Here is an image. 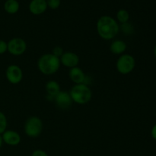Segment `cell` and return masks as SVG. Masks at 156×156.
<instances>
[{
    "label": "cell",
    "mask_w": 156,
    "mask_h": 156,
    "mask_svg": "<svg viewBox=\"0 0 156 156\" xmlns=\"http://www.w3.org/2000/svg\"><path fill=\"white\" fill-rule=\"evenodd\" d=\"M98 34L105 41L114 40L120 31V24L117 21L108 15H103L98 20L97 24Z\"/></svg>",
    "instance_id": "cell-1"
},
{
    "label": "cell",
    "mask_w": 156,
    "mask_h": 156,
    "mask_svg": "<svg viewBox=\"0 0 156 156\" xmlns=\"http://www.w3.org/2000/svg\"><path fill=\"white\" fill-rule=\"evenodd\" d=\"M60 60L52 53H44L37 60L38 70L45 76H52L60 68Z\"/></svg>",
    "instance_id": "cell-2"
},
{
    "label": "cell",
    "mask_w": 156,
    "mask_h": 156,
    "mask_svg": "<svg viewBox=\"0 0 156 156\" xmlns=\"http://www.w3.org/2000/svg\"><path fill=\"white\" fill-rule=\"evenodd\" d=\"M73 103L80 105H87L92 98V91L86 84H76L69 91Z\"/></svg>",
    "instance_id": "cell-3"
},
{
    "label": "cell",
    "mask_w": 156,
    "mask_h": 156,
    "mask_svg": "<svg viewBox=\"0 0 156 156\" xmlns=\"http://www.w3.org/2000/svg\"><path fill=\"white\" fill-rule=\"evenodd\" d=\"M43 121L37 116H31L26 120L24 126V130L26 135L30 138H37L43 131Z\"/></svg>",
    "instance_id": "cell-4"
},
{
    "label": "cell",
    "mask_w": 156,
    "mask_h": 156,
    "mask_svg": "<svg viewBox=\"0 0 156 156\" xmlns=\"http://www.w3.org/2000/svg\"><path fill=\"white\" fill-rule=\"evenodd\" d=\"M136 66V60L130 54L120 55L116 62L117 72L121 75H128L133 71Z\"/></svg>",
    "instance_id": "cell-5"
},
{
    "label": "cell",
    "mask_w": 156,
    "mask_h": 156,
    "mask_svg": "<svg viewBox=\"0 0 156 156\" xmlns=\"http://www.w3.org/2000/svg\"><path fill=\"white\" fill-rule=\"evenodd\" d=\"M8 52L12 56H19L24 54L27 50V44L24 39L21 37H14L7 43Z\"/></svg>",
    "instance_id": "cell-6"
},
{
    "label": "cell",
    "mask_w": 156,
    "mask_h": 156,
    "mask_svg": "<svg viewBox=\"0 0 156 156\" xmlns=\"http://www.w3.org/2000/svg\"><path fill=\"white\" fill-rule=\"evenodd\" d=\"M5 77L8 82L12 85H18L23 79V71L21 67L15 64H12L5 70Z\"/></svg>",
    "instance_id": "cell-7"
},
{
    "label": "cell",
    "mask_w": 156,
    "mask_h": 156,
    "mask_svg": "<svg viewBox=\"0 0 156 156\" xmlns=\"http://www.w3.org/2000/svg\"><path fill=\"white\" fill-rule=\"evenodd\" d=\"M59 60H60L61 65L69 68V69L78 66L79 63V57L78 54L71 51L64 52L63 54L59 58Z\"/></svg>",
    "instance_id": "cell-8"
},
{
    "label": "cell",
    "mask_w": 156,
    "mask_h": 156,
    "mask_svg": "<svg viewBox=\"0 0 156 156\" xmlns=\"http://www.w3.org/2000/svg\"><path fill=\"white\" fill-rule=\"evenodd\" d=\"M53 100L56 102V105L59 108L62 110L69 109L73 105V101L71 98L69 93L65 91H60Z\"/></svg>",
    "instance_id": "cell-9"
},
{
    "label": "cell",
    "mask_w": 156,
    "mask_h": 156,
    "mask_svg": "<svg viewBox=\"0 0 156 156\" xmlns=\"http://www.w3.org/2000/svg\"><path fill=\"white\" fill-rule=\"evenodd\" d=\"M2 136L4 143H5L8 146H16L21 143V136L17 131L12 130V129H8V130L6 129L2 134Z\"/></svg>",
    "instance_id": "cell-10"
},
{
    "label": "cell",
    "mask_w": 156,
    "mask_h": 156,
    "mask_svg": "<svg viewBox=\"0 0 156 156\" xmlns=\"http://www.w3.org/2000/svg\"><path fill=\"white\" fill-rule=\"evenodd\" d=\"M69 79L75 85L76 84H85V81L87 79V76L83 70L79 67L76 66L72 68L69 72Z\"/></svg>",
    "instance_id": "cell-11"
},
{
    "label": "cell",
    "mask_w": 156,
    "mask_h": 156,
    "mask_svg": "<svg viewBox=\"0 0 156 156\" xmlns=\"http://www.w3.org/2000/svg\"><path fill=\"white\" fill-rule=\"evenodd\" d=\"M47 9V0H32L29 4V11L34 15H42Z\"/></svg>",
    "instance_id": "cell-12"
},
{
    "label": "cell",
    "mask_w": 156,
    "mask_h": 156,
    "mask_svg": "<svg viewBox=\"0 0 156 156\" xmlns=\"http://www.w3.org/2000/svg\"><path fill=\"white\" fill-rule=\"evenodd\" d=\"M126 48L127 45L123 40H114L110 45V51L111 52V53L119 56L123 54L126 50Z\"/></svg>",
    "instance_id": "cell-13"
},
{
    "label": "cell",
    "mask_w": 156,
    "mask_h": 156,
    "mask_svg": "<svg viewBox=\"0 0 156 156\" xmlns=\"http://www.w3.org/2000/svg\"><path fill=\"white\" fill-rule=\"evenodd\" d=\"M45 90L47 91L48 98H51V99H54L55 96L61 91L59 84L56 81L50 80L46 83Z\"/></svg>",
    "instance_id": "cell-14"
},
{
    "label": "cell",
    "mask_w": 156,
    "mask_h": 156,
    "mask_svg": "<svg viewBox=\"0 0 156 156\" xmlns=\"http://www.w3.org/2000/svg\"><path fill=\"white\" fill-rule=\"evenodd\" d=\"M20 5L17 0H7L4 4V9L8 14L15 15L18 12Z\"/></svg>",
    "instance_id": "cell-15"
},
{
    "label": "cell",
    "mask_w": 156,
    "mask_h": 156,
    "mask_svg": "<svg viewBox=\"0 0 156 156\" xmlns=\"http://www.w3.org/2000/svg\"><path fill=\"white\" fill-rule=\"evenodd\" d=\"M117 21L120 24H125V23L129 22V14L125 9H120L117 13Z\"/></svg>",
    "instance_id": "cell-16"
},
{
    "label": "cell",
    "mask_w": 156,
    "mask_h": 156,
    "mask_svg": "<svg viewBox=\"0 0 156 156\" xmlns=\"http://www.w3.org/2000/svg\"><path fill=\"white\" fill-rule=\"evenodd\" d=\"M8 120L5 114L0 111V134H2L7 129Z\"/></svg>",
    "instance_id": "cell-17"
},
{
    "label": "cell",
    "mask_w": 156,
    "mask_h": 156,
    "mask_svg": "<svg viewBox=\"0 0 156 156\" xmlns=\"http://www.w3.org/2000/svg\"><path fill=\"white\" fill-rule=\"evenodd\" d=\"M120 30H121L126 34H129L133 30V26L129 22H127L125 23V24H122L120 26Z\"/></svg>",
    "instance_id": "cell-18"
},
{
    "label": "cell",
    "mask_w": 156,
    "mask_h": 156,
    "mask_svg": "<svg viewBox=\"0 0 156 156\" xmlns=\"http://www.w3.org/2000/svg\"><path fill=\"white\" fill-rule=\"evenodd\" d=\"M47 7L51 9H57L60 5V0H47Z\"/></svg>",
    "instance_id": "cell-19"
},
{
    "label": "cell",
    "mask_w": 156,
    "mask_h": 156,
    "mask_svg": "<svg viewBox=\"0 0 156 156\" xmlns=\"http://www.w3.org/2000/svg\"><path fill=\"white\" fill-rule=\"evenodd\" d=\"M63 53L64 50L63 49H62V47H59V46H56V47H55L53 49L51 53L54 55L55 56H56V57L60 58V56L63 54Z\"/></svg>",
    "instance_id": "cell-20"
},
{
    "label": "cell",
    "mask_w": 156,
    "mask_h": 156,
    "mask_svg": "<svg viewBox=\"0 0 156 156\" xmlns=\"http://www.w3.org/2000/svg\"><path fill=\"white\" fill-rule=\"evenodd\" d=\"M6 52H8L7 42L3 40H0V55L4 54Z\"/></svg>",
    "instance_id": "cell-21"
},
{
    "label": "cell",
    "mask_w": 156,
    "mask_h": 156,
    "mask_svg": "<svg viewBox=\"0 0 156 156\" xmlns=\"http://www.w3.org/2000/svg\"><path fill=\"white\" fill-rule=\"evenodd\" d=\"M31 156H49L48 154L42 149H36L32 152Z\"/></svg>",
    "instance_id": "cell-22"
},
{
    "label": "cell",
    "mask_w": 156,
    "mask_h": 156,
    "mask_svg": "<svg viewBox=\"0 0 156 156\" xmlns=\"http://www.w3.org/2000/svg\"><path fill=\"white\" fill-rule=\"evenodd\" d=\"M151 135L154 140H156V124L152 127V130H151Z\"/></svg>",
    "instance_id": "cell-23"
},
{
    "label": "cell",
    "mask_w": 156,
    "mask_h": 156,
    "mask_svg": "<svg viewBox=\"0 0 156 156\" xmlns=\"http://www.w3.org/2000/svg\"><path fill=\"white\" fill-rule=\"evenodd\" d=\"M3 143H4V142H3L2 136V134H0V149H1V148L2 147Z\"/></svg>",
    "instance_id": "cell-24"
},
{
    "label": "cell",
    "mask_w": 156,
    "mask_h": 156,
    "mask_svg": "<svg viewBox=\"0 0 156 156\" xmlns=\"http://www.w3.org/2000/svg\"><path fill=\"white\" fill-rule=\"evenodd\" d=\"M154 54H155V56L156 57V46L155 47V49H154Z\"/></svg>",
    "instance_id": "cell-25"
}]
</instances>
